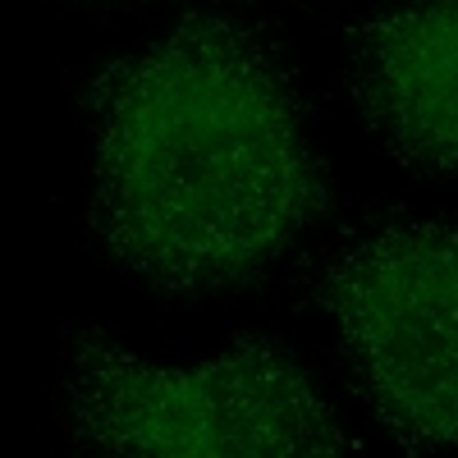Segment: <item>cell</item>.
I'll use <instances>...</instances> for the list:
<instances>
[{"instance_id": "1", "label": "cell", "mask_w": 458, "mask_h": 458, "mask_svg": "<svg viewBox=\"0 0 458 458\" xmlns=\"http://www.w3.org/2000/svg\"><path fill=\"white\" fill-rule=\"evenodd\" d=\"M92 124L88 229L151 289L248 284L330 202L293 73L234 19L188 14L110 60Z\"/></svg>"}, {"instance_id": "2", "label": "cell", "mask_w": 458, "mask_h": 458, "mask_svg": "<svg viewBox=\"0 0 458 458\" xmlns=\"http://www.w3.org/2000/svg\"><path fill=\"white\" fill-rule=\"evenodd\" d=\"M73 440L133 458H321L344 454L321 390L284 349L239 335L202 367H157L97 330L64 353Z\"/></svg>"}, {"instance_id": "4", "label": "cell", "mask_w": 458, "mask_h": 458, "mask_svg": "<svg viewBox=\"0 0 458 458\" xmlns=\"http://www.w3.org/2000/svg\"><path fill=\"white\" fill-rule=\"evenodd\" d=\"M349 92L399 165L458 179V0H399L358 23Z\"/></svg>"}, {"instance_id": "3", "label": "cell", "mask_w": 458, "mask_h": 458, "mask_svg": "<svg viewBox=\"0 0 458 458\" xmlns=\"http://www.w3.org/2000/svg\"><path fill=\"white\" fill-rule=\"evenodd\" d=\"M321 298L380 427L403 449H458V225L380 229Z\"/></svg>"}]
</instances>
